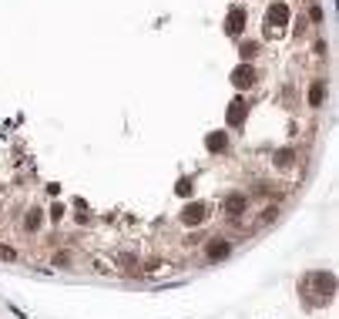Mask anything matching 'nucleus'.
I'll use <instances>...</instances> for the list:
<instances>
[{
    "label": "nucleus",
    "mask_w": 339,
    "mask_h": 319,
    "mask_svg": "<svg viewBox=\"0 0 339 319\" xmlns=\"http://www.w3.org/2000/svg\"><path fill=\"white\" fill-rule=\"evenodd\" d=\"M289 20H292V10H289V4H285V0L269 4V10H266V31L272 27V34H282L285 27H289Z\"/></svg>",
    "instance_id": "obj_1"
},
{
    "label": "nucleus",
    "mask_w": 339,
    "mask_h": 319,
    "mask_svg": "<svg viewBox=\"0 0 339 319\" xmlns=\"http://www.w3.org/2000/svg\"><path fill=\"white\" fill-rule=\"evenodd\" d=\"M181 225H188V229H195V225H202L205 218H208V205L205 202H188L185 208H181Z\"/></svg>",
    "instance_id": "obj_2"
},
{
    "label": "nucleus",
    "mask_w": 339,
    "mask_h": 319,
    "mask_svg": "<svg viewBox=\"0 0 339 319\" xmlns=\"http://www.w3.org/2000/svg\"><path fill=\"white\" fill-rule=\"evenodd\" d=\"M205 255H208V262H222V259L232 255V242H228L225 235H215V239H208V246H205Z\"/></svg>",
    "instance_id": "obj_3"
},
{
    "label": "nucleus",
    "mask_w": 339,
    "mask_h": 319,
    "mask_svg": "<svg viewBox=\"0 0 339 319\" xmlns=\"http://www.w3.org/2000/svg\"><path fill=\"white\" fill-rule=\"evenodd\" d=\"M222 208H225V215H228V218L245 215V208H249V195H242V191H232V195H225Z\"/></svg>",
    "instance_id": "obj_4"
},
{
    "label": "nucleus",
    "mask_w": 339,
    "mask_h": 319,
    "mask_svg": "<svg viewBox=\"0 0 339 319\" xmlns=\"http://www.w3.org/2000/svg\"><path fill=\"white\" fill-rule=\"evenodd\" d=\"M232 84H235L239 91H249L252 84H255V71H252L249 64H239V67L232 71Z\"/></svg>",
    "instance_id": "obj_5"
},
{
    "label": "nucleus",
    "mask_w": 339,
    "mask_h": 319,
    "mask_svg": "<svg viewBox=\"0 0 339 319\" xmlns=\"http://www.w3.org/2000/svg\"><path fill=\"white\" fill-rule=\"evenodd\" d=\"M245 114H249V104H245V97H235L232 104H228V111H225V121L232 128H239L245 121Z\"/></svg>",
    "instance_id": "obj_6"
},
{
    "label": "nucleus",
    "mask_w": 339,
    "mask_h": 319,
    "mask_svg": "<svg viewBox=\"0 0 339 319\" xmlns=\"http://www.w3.org/2000/svg\"><path fill=\"white\" fill-rule=\"evenodd\" d=\"M225 31L232 34V37H239V34L245 31V10H242V7H232V10H228V17H225Z\"/></svg>",
    "instance_id": "obj_7"
},
{
    "label": "nucleus",
    "mask_w": 339,
    "mask_h": 319,
    "mask_svg": "<svg viewBox=\"0 0 339 319\" xmlns=\"http://www.w3.org/2000/svg\"><path fill=\"white\" fill-rule=\"evenodd\" d=\"M326 101V81H312L309 84V108H323Z\"/></svg>",
    "instance_id": "obj_8"
},
{
    "label": "nucleus",
    "mask_w": 339,
    "mask_h": 319,
    "mask_svg": "<svg viewBox=\"0 0 339 319\" xmlns=\"http://www.w3.org/2000/svg\"><path fill=\"white\" fill-rule=\"evenodd\" d=\"M205 148H208V152H225V148H228V135H225V131H212V135L205 138Z\"/></svg>",
    "instance_id": "obj_9"
},
{
    "label": "nucleus",
    "mask_w": 339,
    "mask_h": 319,
    "mask_svg": "<svg viewBox=\"0 0 339 319\" xmlns=\"http://www.w3.org/2000/svg\"><path fill=\"white\" fill-rule=\"evenodd\" d=\"M296 161V148H279L275 152V168H292Z\"/></svg>",
    "instance_id": "obj_10"
},
{
    "label": "nucleus",
    "mask_w": 339,
    "mask_h": 319,
    "mask_svg": "<svg viewBox=\"0 0 339 319\" xmlns=\"http://www.w3.org/2000/svg\"><path fill=\"white\" fill-rule=\"evenodd\" d=\"M41 222H44V215L37 212V208H31V212L24 215V229L27 232H37V229H41Z\"/></svg>",
    "instance_id": "obj_11"
},
{
    "label": "nucleus",
    "mask_w": 339,
    "mask_h": 319,
    "mask_svg": "<svg viewBox=\"0 0 339 319\" xmlns=\"http://www.w3.org/2000/svg\"><path fill=\"white\" fill-rule=\"evenodd\" d=\"M118 265H121L128 276H131V272H138V259H135L131 252H121V255H118Z\"/></svg>",
    "instance_id": "obj_12"
},
{
    "label": "nucleus",
    "mask_w": 339,
    "mask_h": 319,
    "mask_svg": "<svg viewBox=\"0 0 339 319\" xmlns=\"http://www.w3.org/2000/svg\"><path fill=\"white\" fill-rule=\"evenodd\" d=\"M239 54H242V61H252V57L258 54V44H255V40H242V47H239Z\"/></svg>",
    "instance_id": "obj_13"
},
{
    "label": "nucleus",
    "mask_w": 339,
    "mask_h": 319,
    "mask_svg": "<svg viewBox=\"0 0 339 319\" xmlns=\"http://www.w3.org/2000/svg\"><path fill=\"white\" fill-rule=\"evenodd\" d=\"M54 265H61V269L74 265V252H54Z\"/></svg>",
    "instance_id": "obj_14"
},
{
    "label": "nucleus",
    "mask_w": 339,
    "mask_h": 319,
    "mask_svg": "<svg viewBox=\"0 0 339 319\" xmlns=\"http://www.w3.org/2000/svg\"><path fill=\"white\" fill-rule=\"evenodd\" d=\"M323 7H309V20H312V24H323Z\"/></svg>",
    "instance_id": "obj_15"
},
{
    "label": "nucleus",
    "mask_w": 339,
    "mask_h": 319,
    "mask_svg": "<svg viewBox=\"0 0 339 319\" xmlns=\"http://www.w3.org/2000/svg\"><path fill=\"white\" fill-rule=\"evenodd\" d=\"M175 191H178V195H192V178H181Z\"/></svg>",
    "instance_id": "obj_16"
},
{
    "label": "nucleus",
    "mask_w": 339,
    "mask_h": 319,
    "mask_svg": "<svg viewBox=\"0 0 339 319\" xmlns=\"http://www.w3.org/2000/svg\"><path fill=\"white\" fill-rule=\"evenodd\" d=\"M50 218H54V222H57V218H64V205H57V202H54V205H50Z\"/></svg>",
    "instance_id": "obj_17"
},
{
    "label": "nucleus",
    "mask_w": 339,
    "mask_h": 319,
    "mask_svg": "<svg viewBox=\"0 0 339 319\" xmlns=\"http://www.w3.org/2000/svg\"><path fill=\"white\" fill-rule=\"evenodd\" d=\"M0 259H17V249H10V246H0Z\"/></svg>",
    "instance_id": "obj_18"
},
{
    "label": "nucleus",
    "mask_w": 339,
    "mask_h": 319,
    "mask_svg": "<svg viewBox=\"0 0 339 319\" xmlns=\"http://www.w3.org/2000/svg\"><path fill=\"white\" fill-rule=\"evenodd\" d=\"M275 215H279V208H266V212H262V222H275Z\"/></svg>",
    "instance_id": "obj_19"
}]
</instances>
